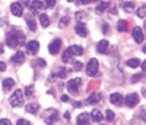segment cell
Listing matches in <instances>:
<instances>
[{"instance_id":"1","label":"cell","mask_w":146,"mask_h":125,"mask_svg":"<svg viewBox=\"0 0 146 125\" xmlns=\"http://www.w3.org/2000/svg\"><path fill=\"white\" fill-rule=\"evenodd\" d=\"M25 41H26V36L24 35V32L19 30V29H13L11 31H9L5 36V42L6 45L11 49H16L19 46H24Z\"/></svg>"},{"instance_id":"2","label":"cell","mask_w":146,"mask_h":125,"mask_svg":"<svg viewBox=\"0 0 146 125\" xmlns=\"http://www.w3.org/2000/svg\"><path fill=\"white\" fill-rule=\"evenodd\" d=\"M83 52H84V50H83V47H81V46H78V45L69 46L63 52V55H62V61H63L64 63H67L68 61L72 60V57L81 56V55H83Z\"/></svg>"},{"instance_id":"3","label":"cell","mask_w":146,"mask_h":125,"mask_svg":"<svg viewBox=\"0 0 146 125\" xmlns=\"http://www.w3.org/2000/svg\"><path fill=\"white\" fill-rule=\"evenodd\" d=\"M42 119L47 125H52L58 120V112L53 108L46 109L42 114Z\"/></svg>"},{"instance_id":"4","label":"cell","mask_w":146,"mask_h":125,"mask_svg":"<svg viewBox=\"0 0 146 125\" xmlns=\"http://www.w3.org/2000/svg\"><path fill=\"white\" fill-rule=\"evenodd\" d=\"M23 95H24L23 90H21V89H16L15 92H14V94L10 97L9 103L13 106H15V108L23 106V104H24V97H23Z\"/></svg>"},{"instance_id":"5","label":"cell","mask_w":146,"mask_h":125,"mask_svg":"<svg viewBox=\"0 0 146 125\" xmlns=\"http://www.w3.org/2000/svg\"><path fill=\"white\" fill-rule=\"evenodd\" d=\"M98 69H99V62H98L97 58H90L88 61V63L86 66V72L88 76L94 77L98 73Z\"/></svg>"},{"instance_id":"6","label":"cell","mask_w":146,"mask_h":125,"mask_svg":"<svg viewBox=\"0 0 146 125\" xmlns=\"http://www.w3.org/2000/svg\"><path fill=\"white\" fill-rule=\"evenodd\" d=\"M81 86H82V79L81 78H74V79H71L67 83V89L72 95H78L79 87Z\"/></svg>"},{"instance_id":"7","label":"cell","mask_w":146,"mask_h":125,"mask_svg":"<svg viewBox=\"0 0 146 125\" xmlns=\"http://www.w3.org/2000/svg\"><path fill=\"white\" fill-rule=\"evenodd\" d=\"M139 95L136 93H131V94H127L126 98H125V104L129 106V108H134L139 104Z\"/></svg>"},{"instance_id":"8","label":"cell","mask_w":146,"mask_h":125,"mask_svg":"<svg viewBox=\"0 0 146 125\" xmlns=\"http://www.w3.org/2000/svg\"><path fill=\"white\" fill-rule=\"evenodd\" d=\"M61 46H62V41L60 39H54L52 42L50 43V46H48V51H50V53L51 55H57L58 52H60V50H61Z\"/></svg>"},{"instance_id":"9","label":"cell","mask_w":146,"mask_h":125,"mask_svg":"<svg viewBox=\"0 0 146 125\" xmlns=\"http://www.w3.org/2000/svg\"><path fill=\"white\" fill-rule=\"evenodd\" d=\"M38 49H40V43L37 41H30V42H27V45H26V52L29 55H31V56L37 53Z\"/></svg>"},{"instance_id":"10","label":"cell","mask_w":146,"mask_h":125,"mask_svg":"<svg viewBox=\"0 0 146 125\" xmlns=\"http://www.w3.org/2000/svg\"><path fill=\"white\" fill-rule=\"evenodd\" d=\"M10 11L13 13L14 16L20 17L21 15H23V13H24V6L21 5L20 3H13V4L10 5Z\"/></svg>"},{"instance_id":"11","label":"cell","mask_w":146,"mask_h":125,"mask_svg":"<svg viewBox=\"0 0 146 125\" xmlns=\"http://www.w3.org/2000/svg\"><path fill=\"white\" fill-rule=\"evenodd\" d=\"M110 4H111V0H100V3L98 4V6L96 8V13L97 14H103L105 10H107L109 6H110Z\"/></svg>"},{"instance_id":"12","label":"cell","mask_w":146,"mask_h":125,"mask_svg":"<svg viewBox=\"0 0 146 125\" xmlns=\"http://www.w3.org/2000/svg\"><path fill=\"white\" fill-rule=\"evenodd\" d=\"M133 37H134V40L136 41L137 43H141V42H144V40H145V37H144V32H142V30L140 27H134L133 29Z\"/></svg>"},{"instance_id":"13","label":"cell","mask_w":146,"mask_h":125,"mask_svg":"<svg viewBox=\"0 0 146 125\" xmlns=\"http://www.w3.org/2000/svg\"><path fill=\"white\" fill-rule=\"evenodd\" d=\"M77 124L78 125H89L90 124V116L88 113H82L77 118Z\"/></svg>"},{"instance_id":"14","label":"cell","mask_w":146,"mask_h":125,"mask_svg":"<svg viewBox=\"0 0 146 125\" xmlns=\"http://www.w3.org/2000/svg\"><path fill=\"white\" fill-rule=\"evenodd\" d=\"M11 62L15 64H21L25 62V53L23 51H17V52L11 57Z\"/></svg>"},{"instance_id":"15","label":"cell","mask_w":146,"mask_h":125,"mask_svg":"<svg viewBox=\"0 0 146 125\" xmlns=\"http://www.w3.org/2000/svg\"><path fill=\"white\" fill-rule=\"evenodd\" d=\"M74 30H76V32H77V35H79L81 37H86L87 34H88L86 25L83 24V23H78V24L74 26Z\"/></svg>"},{"instance_id":"16","label":"cell","mask_w":146,"mask_h":125,"mask_svg":"<svg viewBox=\"0 0 146 125\" xmlns=\"http://www.w3.org/2000/svg\"><path fill=\"white\" fill-rule=\"evenodd\" d=\"M110 102H111V104H114L116 106H120L124 102V98H123V95L119 94V93H113L110 95Z\"/></svg>"},{"instance_id":"17","label":"cell","mask_w":146,"mask_h":125,"mask_svg":"<svg viewBox=\"0 0 146 125\" xmlns=\"http://www.w3.org/2000/svg\"><path fill=\"white\" fill-rule=\"evenodd\" d=\"M43 8H45L43 4H42L41 1H38V0H35V1H32L31 5H30V10H31L32 14H38L40 10H42Z\"/></svg>"},{"instance_id":"18","label":"cell","mask_w":146,"mask_h":125,"mask_svg":"<svg viewBox=\"0 0 146 125\" xmlns=\"http://www.w3.org/2000/svg\"><path fill=\"white\" fill-rule=\"evenodd\" d=\"M108 49H109V42L107 41V40H102V41L98 42L97 51L99 53H107L108 52Z\"/></svg>"},{"instance_id":"19","label":"cell","mask_w":146,"mask_h":125,"mask_svg":"<svg viewBox=\"0 0 146 125\" xmlns=\"http://www.w3.org/2000/svg\"><path fill=\"white\" fill-rule=\"evenodd\" d=\"M90 118H92V120L94 121V123H100L102 120H103V114H102L100 110H98V109H94L92 110V114L89 115Z\"/></svg>"},{"instance_id":"20","label":"cell","mask_w":146,"mask_h":125,"mask_svg":"<svg viewBox=\"0 0 146 125\" xmlns=\"http://www.w3.org/2000/svg\"><path fill=\"white\" fill-rule=\"evenodd\" d=\"M102 100V95L99 94V93H92L88 97V99H87V103L88 104H97V103H99Z\"/></svg>"},{"instance_id":"21","label":"cell","mask_w":146,"mask_h":125,"mask_svg":"<svg viewBox=\"0 0 146 125\" xmlns=\"http://www.w3.org/2000/svg\"><path fill=\"white\" fill-rule=\"evenodd\" d=\"M14 84H15L14 79H11V78H6V79L3 80V89H4L5 92H9V90L13 88Z\"/></svg>"},{"instance_id":"22","label":"cell","mask_w":146,"mask_h":125,"mask_svg":"<svg viewBox=\"0 0 146 125\" xmlns=\"http://www.w3.org/2000/svg\"><path fill=\"white\" fill-rule=\"evenodd\" d=\"M121 8H123V10L125 13L130 14V13L134 11V3L133 1H125V3H123L121 4Z\"/></svg>"},{"instance_id":"23","label":"cell","mask_w":146,"mask_h":125,"mask_svg":"<svg viewBox=\"0 0 146 125\" xmlns=\"http://www.w3.org/2000/svg\"><path fill=\"white\" fill-rule=\"evenodd\" d=\"M38 109H40V105L36 104V103H29V104L26 105V110L31 114H36L38 112Z\"/></svg>"},{"instance_id":"24","label":"cell","mask_w":146,"mask_h":125,"mask_svg":"<svg viewBox=\"0 0 146 125\" xmlns=\"http://www.w3.org/2000/svg\"><path fill=\"white\" fill-rule=\"evenodd\" d=\"M127 29H129V24L125 20H120L118 21V31L119 32H126Z\"/></svg>"},{"instance_id":"25","label":"cell","mask_w":146,"mask_h":125,"mask_svg":"<svg viewBox=\"0 0 146 125\" xmlns=\"http://www.w3.org/2000/svg\"><path fill=\"white\" fill-rule=\"evenodd\" d=\"M40 23H41L42 27H48L50 26V19L46 14H40Z\"/></svg>"},{"instance_id":"26","label":"cell","mask_w":146,"mask_h":125,"mask_svg":"<svg viewBox=\"0 0 146 125\" xmlns=\"http://www.w3.org/2000/svg\"><path fill=\"white\" fill-rule=\"evenodd\" d=\"M26 23H27V26L29 29H30L31 31H36V21L34 20V17H31V16H27L26 17Z\"/></svg>"},{"instance_id":"27","label":"cell","mask_w":146,"mask_h":125,"mask_svg":"<svg viewBox=\"0 0 146 125\" xmlns=\"http://www.w3.org/2000/svg\"><path fill=\"white\" fill-rule=\"evenodd\" d=\"M126 64L129 66V67H131V68H136V67L140 66V61H139L137 58H130V60L126 61Z\"/></svg>"},{"instance_id":"28","label":"cell","mask_w":146,"mask_h":125,"mask_svg":"<svg viewBox=\"0 0 146 125\" xmlns=\"http://www.w3.org/2000/svg\"><path fill=\"white\" fill-rule=\"evenodd\" d=\"M69 21H71V17H69V16H63V17H62V19L60 20V23H58V26H60L61 29L68 26Z\"/></svg>"},{"instance_id":"29","label":"cell","mask_w":146,"mask_h":125,"mask_svg":"<svg viewBox=\"0 0 146 125\" xmlns=\"http://www.w3.org/2000/svg\"><path fill=\"white\" fill-rule=\"evenodd\" d=\"M136 15L140 17V19H144V17L146 16V8H145V5H142L140 9L136 11Z\"/></svg>"},{"instance_id":"30","label":"cell","mask_w":146,"mask_h":125,"mask_svg":"<svg viewBox=\"0 0 146 125\" xmlns=\"http://www.w3.org/2000/svg\"><path fill=\"white\" fill-rule=\"evenodd\" d=\"M35 66H37L38 68H45L46 67V61L42 60V58H37V60L35 61Z\"/></svg>"},{"instance_id":"31","label":"cell","mask_w":146,"mask_h":125,"mask_svg":"<svg viewBox=\"0 0 146 125\" xmlns=\"http://www.w3.org/2000/svg\"><path fill=\"white\" fill-rule=\"evenodd\" d=\"M32 93H34V87L32 86H27L25 88V95H26V97H31Z\"/></svg>"},{"instance_id":"32","label":"cell","mask_w":146,"mask_h":125,"mask_svg":"<svg viewBox=\"0 0 146 125\" xmlns=\"http://www.w3.org/2000/svg\"><path fill=\"white\" fill-rule=\"evenodd\" d=\"M57 77H60V78H66L67 77V71H66V68H60V71L56 74Z\"/></svg>"},{"instance_id":"33","label":"cell","mask_w":146,"mask_h":125,"mask_svg":"<svg viewBox=\"0 0 146 125\" xmlns=\"http://www.w3.org/2000/svg\"><path fill=\"white\" fill-rule=\"evenodd\" d=\"M107 120L108 121H113L114 120V118H115V114H114V112H111V110H107Z\"/></svg>"},{"instance_id":"34","label":"cell","mask_w":146,"mask_h":125,"mask_svg":"<svg viewBox=\"0 0 146 125\" xmlns=\"http://www.w3.org/2000/svg\"><path fill=\"white\" fill-rule=\"evenodd\" d=\"M56 1H57V0H45L46 8H53V6L56 5Z\"/></svg>"},{"instance_id":"35","label":"cell","mask_w":146,"mask_h":125,"mask_svg":"<svg viewBox=\"0 0 146 125\" xmlns=\"http://www.w3.org/2000/svg\"><path fill=\"white\" fill-rule=\"evenodd\" d=\"M73 64H74V66H73V71H81V69H82V63H81V62H74V63H73Z\"/></svg>"},{"instance_id":"36","label":"cell","mask_w":146,"mask_h":125,"mask_svg":"<svg viewBox=\"0 0 146 125\" xmlns=\"http://www.w3.org/2000/svg\"><path fill=\"white\" fill-rule=\"evenodd\" d=\"M142 76H144V74H141V73H137V74H135L133 78H131V82H133V83H136L137 80H140V79L142 78Z\"/></svg>"},{"instance_id":"37","label":"cell","mask_w":146,"mask_h":125,"mask_svg":"<svg viewBox=\"0 0 146 125\" xmlns=\"http://www.w3.org/2000/svg\"><path fill=\"white\" fill-rule=\"evenodd\" d=\"M16 125H31V123L29 120H26V119H19L17 120V123H16Z\"/></svg>"},{"instance_id":"38","label":"cell","mask_w":146,"mask_h":125,"mask_svg":"<svg viewBox=\"0 0 146 125\" xmlns=\"http://www.w3.org/2000/svg\"><path fill=\"white\" fill-rule=\"evenodd\" d=\"M84 16H86V14L83 13V11H78V13H76V17H77V20H79V23H81V20L84 19Z\"/></svg>"},{"instance_id":"39","label":"cell","mask_w":146,"mask_h":125,"mask_svg":"<svg viewBox=\"0 0 146 125\" xmlns=\"http://www.w3.org/2000/svg\"><path fill=\"white\" fill-rule=\"evenodd\" d=\"M0 125H13V124L9 119H1L0 120Z\"/></svg>"},{"instance_id":"40","label":"cell","mask_w":146,"mask_h":125,"mask_svg":"<svg viewBox=\"0 0 146 125\" xmlns=\"http://www.w3.org/2000/svg\"><path fill=\"white\" fill-rule=\"evenodd\" d=\"M77 1H78L79 5H87L90 3V0H77Z\"/></svg>"},{"instance_id":"41","label":"cell","mask_w":146,"mask_h":125,"mask_svg":"<svg viewBox=\"0 0 146 125\" xmlns=\"http://www.w3.org/2000/svg\"><path fill=\"white\" fill-rule=\"evenodd\" d=\"M6 69V64L3 61H0V72H4Z\"/></svg>"},{"instance_id":"42","label":"cell","mask_w":146,"mask_h":125,"mask_svg":"<svg viewBox=\"0 0 146 125\" xmlns=\"http://www.w3.org/2000/svg\"><path fill=\"white\" fill-rule=\"evenodd\" d=\"M19 3L23 6H27L29 4H30V0H19Z\"/></svg>"},{"instance_id":"43","label":"cell","mask_w":146,"mask_h":125,"mask_svg":"<svg viewBox=\"0 0 146 125\" xmlns=\"http://www.w3.org/2000/svg\"><path fill=\"white\" fill-rule=\"evenodd\" d=\"M61 100H62V102H68V100H69L68 95H66V94H62V97H61Z\"/></svg>"},{"instance_id":"44","label":"cell","mask_w":146,"mask_h":125,"mask_svg":"<svg viewBox=\"0 0 146 125\" xmlns=\"http://www.w3.org/2000/svg\"><path fill=\"white\" fill-rule=\"evenodd\" d=\"M74 106H76V108H81V106H83V103L82 102H76Z\"/></svg>"},{"instance_id":"45","label":"cell","mask_w":146,"mask_h":125,"mask_svg":"<svg viewBox=\"0 0 146 125\" xmlns=\"http://www.w3.org/2000/svg\"><path fill=\"white\" fill-rule=\"evenodd\" d=\"M103 32H104V34H107V32H108V24L103 25Z\"/></svg>"},{"instance_id":"46","label":"cell","mask_w":146,"mask_h":125,"mask_svg":"<svg viewBox=\"0 0 146 125\" xmlns=\"http://www.w3.org/2000/svg\"><path fill=\"white\" fill-rule=\"evenodd\" d=\"M4 53V46H3V43H0V55Z\"/></svg>"},{"instance_id":"47","label":"cell","mask_w":146,"mask_h":125,"mask_svg":"<svg viewBox=\"0 0 146 125\" xmlns=\"http://www.w3.org/2000/svg\"><path fill=\"white\" fill-rule=\"evenodd\" d=\"M64 118H66V119H69V113H68V112H66V114H64Z\"/></svg>"},{"instance_id":"48","label":"cell","mask_w":146,"mask_h":125,"mask_svg":"<svg viewBox=\"0 0 146 125\" xmlns=\"http://www.w3.org/2000/svg\"><path fill=\"white\" fill-rule=\"evenodd\" d=\"M145 64H146V62L144 61V62H142V66H141V67H142V71H144V72H145Z\"/></svg>"},{"instance_id":"49","label":"cell","mask_w":146,"mask_h":125,"mask_svg":"<svg viewBox=\"0 0 146 125\" xmlns=\"http://www.w3.org/2000/svg\"><path fill=\"white\" fill-rule=\"evenodd\" d=\"M67 1H69V3H73V1H74V0H67Z\"/></svg>"},{"instance_id":"50","label":"cell","mask_w":146,"mask_h":125,"mask_svg":"<svg viewBox=\"0 0 146 125\" xmlns=\"http://www.w3.org/2000/svg\"><path fill=\"white\" fill-rule=\"evenodd\" d=\"M90 1H98V0H90Z\"/></svg>"},{"instance_id":"51","label":"cell","mask_w":146,"mask_h":125,"mask_svg":"<svg viewBox=\"0 0 146 125\" xmlns=\"http://www.w3.org/2000/svg\"><path fill=\"white\" fill-rule=\"evenodd\" d=\"M102 125H103V124H102Z\"/></svg>"}]
</instances>
